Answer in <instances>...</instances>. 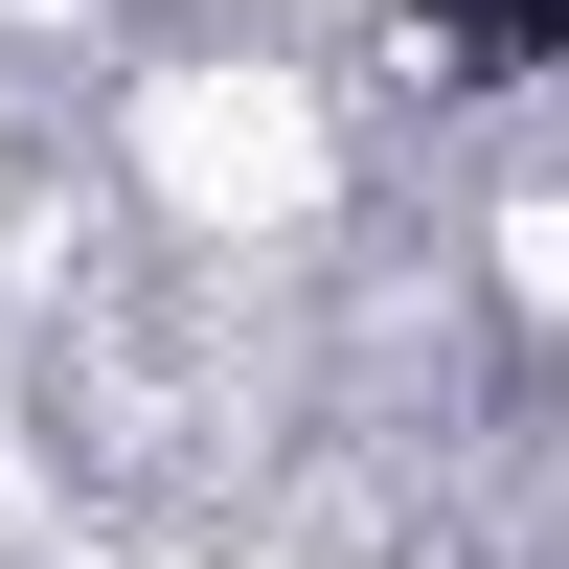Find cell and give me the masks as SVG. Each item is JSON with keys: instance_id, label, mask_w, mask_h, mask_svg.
I'll return each instance as SVG.
<instances>
[{"instance_id": "obj_1", "label": "cell", "mask_w": 569, "mask_h": 569, "mask_svg": "<svg viewBox=\"0 0 569 569\" xmlns=\"http://www.w3.org/2000/svg\"><path fill=\"white\" fill-rule=\"evenodd\" d=\"M410 46H433L456 91H525L547 46H569V0H410Z\"/></svg>"}]
</instances>
